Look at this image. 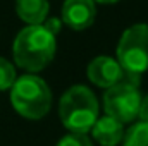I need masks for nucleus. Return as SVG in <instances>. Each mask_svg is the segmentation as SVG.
<instances>
[{"mask_svg":"<svg viewBox=\"0 0 148 146\" xmlns=\"http://www.w3.org/2000/svg\"><path fill=\"white\" fill-rule=\"evenodd\" d=\"M100 117L97 95L83 84H74L59 100V119L69 132L88 134Z\"/></svg>","mask_w":148,"mask_h":146,"instance_id":"nucleus-2","label":"nucleus"},{"mask_svg":"<svg viewBox=\"0 0 148 146\" xmlns=\"http://www.w3.org/2000/svg\"><path fill=\"white\" fill-rule=\"evenodd\" d=\"M140 93V77L129 76L124 81L114 84L103 93V112L119 122L131 124L138 119V112L141 105Z\"/></svg>","mask_w":148,"mask_h":146,"instance_id":"nucleus-5","label":"nucleus"},{"mask_svg":"<svg viewBox=\"0 0 148 146\" xmlns=\"http://www.w3.org/2000/svg\"><path fill=\"white\" fill-rule=\"evenodd\" d=\"M138 119L148 122V95H145L141 98V105H140V112H138Z\"/></svg>","mask_w":148,"mask_h":146,"instance_id":"nucleus-14","label":"nucleus"},{"mask_svg":"<svg viewBox=\"0 0 148 146\" xmlns=\"http://www.w3.org/2000/svg\"><path fill=\"white\" fill-rule=\"evenodd\" d=\"M10 103L14 110L29 120L43 119L52 107V91L36 74H24L10 88Z\"/></svg>","mask_w":148,"mask_h":146,"instance_id":"nucleus-3","label":"nucleus"},{"mask_svg":"<svg viewBox=\"0 0 148 146\" xmlns=\"http://www.w3.org/2000/svg\"><path fill=\"white\" fill-rule=\"evenodd\" d=\"M86 76H88L91 84H95L98 88H103V89H109L114 84L129 77V74H126V71L117 62V59L109 57V55L95 57L86 67Z\"/></svg>","mask_w":148,"mask_h":146,"instance_id":"nucleus-6","label":"nucleus"},{"mask_svg":"<svg viewBox=\"0 0 148 146\" xmlns=\"http://www.w3.org/2000/svg\"><path fill=\"white\" fill-rule=\"evenodd\" d=\"M16 79H17V74H16V67L12 65V62L0 57V91L10 89Z\"/></svg>","mask_w":148,"mask_h":146,"instance_id":"nucleus-11","label":"nucleus"},{"mask_svg":"<svg viewBox=\"0 0 148 146\" xmlns=\"http://www.w3.org/2000/svg\"><path fill=\"white\" fill-rule=\"evenodd\" d=\"M122 146H148V122H134L122 138Z\"/></svg>","mask_w":148,"mask_h":146,"instance_id":"nucleus-10","label":"nucleus"},{"mask_svg":"<svg viewBox=\"0 0 148 146\" xmlns=\"http://www.w3.org/2000/svg\"><path fill=\"white\" fill-rule=\"evenodd\" d=\"M57 146H93V139L88 134L81 132H67L66 136L60 138Z\"/></svg>","mask_w":148,"mask_h":146,"instance_id":"nucleus-12","label":"nucleus"},{"mask_svg":"<svg viewBox=\"0 0 148 146\" xmlns=\"http://www.w3.org/2000/svg\"><path fill=\"white\" fill-rule=\"evenodd\" d=\"M43 26L52 33V35H59V31H60V28H62V21L60 19H57V17H47L45 19V23H43Z\"/></svg>","mask_w":148,"mask_h":146,"instance_id":"nucleus-13","label":"nucleus"},{"mask_svg":"<svg viewBox=\"0 0 148 146\" xmlns=\"http://www.w3.org/2000/svg\"><path fill=\"white\" fill-rule=\"evenodd\" d=\"M97 19V3L93 0H64L62 24L74 31H84L93 26Z\"/></svg>","mask_w":148,"mask_h":146,"instance_id":"nucleus-7","label":"nucleus"},{"mask_svg":"<svg viewBox=\"0 0 148 146\" xmlns=\"http://www.w3.org/2000/svg\"><path fill=\"white\" fill-rule=\"evenodd\" d=\"M124 132L126 129L122 122H119L110 115H103V117H98V120L91 127L90 138L100 146H119L122 143Z\"/></svg>","mask_w":148,"mask_h":146,"instance_id":"nucleus-8","label":"nucleus"},{"mask_svg":"<svg viewBox=\"0 0 148 146\" xmlns=\"http://www.w3.org/2000/svg\"><path fill=\"white\" fill-rule=\"evenodd\" d=\"M115 59L129 76H141L148 71V24L138 23L124 29L117 41Z\"/></svg>","mask_w":148,"mask_h":146,"instance_id":"nucleus-4","label":"nucleus"},{"mask_svg":"<svg viewBox=\"0 0 148 146\" xmlns=\"http://www.w3.org/2000/svg\"><path fill=\"white\" fill-rule=\"evenodd\" d=\"M48 0H16V14L26 26L43 24L48 17Z\"/></svg>","mask_w":148,"mask_h":146,"instance_id":"nucleus-9","label":"nucleus"},{"mask_svg":"<svg viewBox=\"0 0 148 146\" xmlns=\"http://www.w3.org/2000/svg\"><path fill=\"white\" fill-rule=\"evenodd\" d=\"M93 2H95V3H105V5H107V3H117V2H121V0H93Z\"/></svg>","mask_w":148,"mask_h":146,"instance_id":"nucleus-15","label":"nucleus"},{"mask_svg":"<svg viewBox=\"0 0 148 146\" xmlns=\"http://www.w3.org/2000/svg\"><path fill=\"white\" fill-rule=\"evenodd\" d=\"M57 52L55 35H52L43 24L23 28L12 45L14 64L28 74H36L48 67Z\"/></svg>","mask_w":148,"mask_h":146,"instance_id":"nucleus-1","label":"nucleus"}]
</instances>
